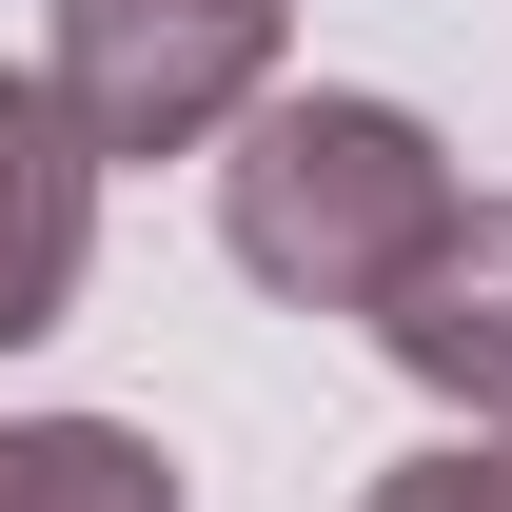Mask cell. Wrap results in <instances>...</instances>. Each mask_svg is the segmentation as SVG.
Segmentation results:
<instances>
[{"instance_id":"obj_1","label":"cell","mask_w":512,"mask_h":512,"mask_svg":"<svg viewBox=\"0 0 512 512\" xmlns=\"http://www.w3.org/2000/svg\"><path fill=\"white\" fill-rule=\"evenodd\" d=\"M453 217V158L434 119H394V99H256L237 158H217V237H237V276H276L296 316H375L394 276L434 256Z\"/></svg>"},{"instance_id":"obj_2","label":"cell","mask_w":512,"mask_h":512,"mask_svg":"<svg viewBox=\"0 0 512 512\" xmlns=\"http://www.w3.org/2000/svg\"><path fill=\"white\" fill-rule=\"evenodd\" d=\"M60 119L99 158H197L276 99V0H60Z\"/></svg>"},{"instance_id":"obj_3","label":"cell","mask_w":512,"mask_h":512,"mask_svg":"<svg viewBox=\"0 0 512 512\" xmlns=\"http://www.w3.org/2000/svg\"><path fill=\"white\" fill-rule=\"evenodd\" d=\"M375 355L414 394H453L473 434H512V197H453L434 217V256L375 296Z\"/></svg>"},{"instance_id":"obj_4","label":"cell","mask_w":512,"mask_h":512,"mask_svg":"<svg viewBox=\"0 0 512 512\" xmlns=\"http://www.w3.org/2000/svg\"><path fill=\"white\" fill-rule=\"evenodd\" d=\"M79 256H99V138L60 119V79H0V335L79 316Z\"/></svg>"},{"instance_id":"obj_5","label":"cell","mask_w":512,"mask_h":512,"mask_svg":"<svg viewBox=\"0 0 512 512\" xmlns=\"http://www.w3.org/2000/svg\"><path fill=\"white\" fill-rule=\"evenodd\" d=\"M0 512H178V453L119 414H0Z\"/></svg>"},{"instance_id":"obj_6","label":"cell","mask_w":512,"mask_h":512,"mask_svg":"<svg viewBox=\"0 0 512 512\" xmlns=\"http://www.w3.org/2000/svg\"><path fill=\"white\" fill-rule=\"evenodd\" d=\"M375 512H512V434H453L414 473H375Z\"/></svg>"}]
</instances>
